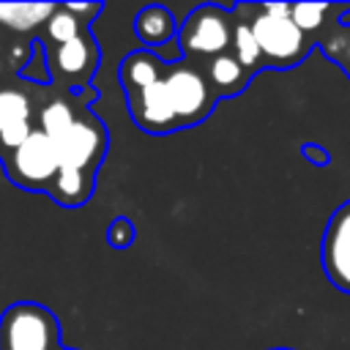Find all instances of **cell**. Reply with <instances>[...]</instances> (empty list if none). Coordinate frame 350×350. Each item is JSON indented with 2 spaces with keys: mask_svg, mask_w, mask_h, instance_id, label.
Masks as SVG:
<instances>
[{
  "mask_svg": "<svg viewBox=\"0 0 350 350\" xmlns=\"http://www.w3.org/2000/svg\"><path fill=\"white\" fill-rule=\"evenodd\" d=\"M271 350H293V347H271Z\"/></svg>",
  "mask_w": 350,
  "mask_h": 350,
  "instance_id": "20",
  "label": "cell"
},
{
  "mask_svg": "<svg viewBox=\"0 0 350 350\" xmlns=\"http://www.w3.org/2000/svg\"><path fill=\"white\" fill-rule=\"evenodd\" d=\"M46 85L27 82L22 77L0 79V159L22 145L36 129V109Z\"/></svg>",
  "mask_w": 350,
  "mask_h": 350,
  "instance_id": "7",
  "label": "cell"
},
{
  "mask_svg": "<svg viewBox=\"0 0 350 350\" xmlns=\"http://www.w3.org/2000/svg\"><path fill=\"white\" fill-rule=\"evenodd\" d=\"M167 79H170L172 107H175V118H178L180 129L197 126L213 112L216 98H213L202 71L194 63H189L183 57L175 63H167Z\"/></svg>",
  "mask_w": 350,
  "mask_h": 350,
  "instance_id": "9",
  "label": "cell"
},
{
  "mask_svg": "<svg viewBox=\"0 0 350 350\" xmlns=\"http://www.w3.org/2000/svg\"><path fill=\"white\" fill-rule=\"evenodd\" d=\"M301 156H304L309 164H314V167H328V164H331V153H328V148L320 145V142H304V145H301Z\"/></svg>",
  "mask_w": 350,
  "mask_h": 350,
  "instance_id": "19",
  "label": "cell"
},
{
  "mask_svg": "<svg viewBox=\"0 0 350 350\" xmlns=\"http://www.w3.org/2000/svg\"><path fill=\"white\" fill-rule=\"evenodd\" d=\"M230 11H232V41H230V52H232V57H235L252 77H257V74L265 71V68H262V57H260L254 33H252V27H249V19L241 14L238 5H232Z\"/></svg>",
  "mask_w": 350,
  "mask_h": 350,
  "instance_id": "16",
  "label": "cell"
},
{
  "mask_svg": "<svg viewBox=\"0 0 350 350\" xmlns=\"http://www.w3.org/2000/svg\"><path fill=\"white\" fill-rule=\"evenodd\" d=\"M238 8L249 19L262 68H295L314 49V44L290 19V3H238Z\"/></svg>",
  "mask_w": 350,
  "mask_h": 350,
  "instance_id": "2",
  "label": "cell"
},
{
  "mask_svg": "<svg viewBox=\"0 0 350 350\" xmlns=\"http://www.w3.org/2000/svg\"><path fill=\"white\" fill-rule=\"evenodd\" d=\"M230 41H232V11L221 5H211V3L197 5L178 27L180 55L194 66H202L230 52Z\"/></svg>",
  "mask_w": 350,
  "mask_h": 350,
  "instance_id": "6",
  "label": "cell"
},
{
  "mask_svg": "<svg viewBox=\"0 0 350 350\" xmlns=\"http://www.w3.org/2000/svg\"><path fill=\"white\" fill-rule=\"evenodd\" d=\"M345 14H350V3H290V19L312 44L334 25L345 22Z\"/></svg>",
  "mask_w": 350,
  "mask_h": 350,
  "instance_id": "13",
  "label": "cell"
},
{
  "mask_svg": "<svg viewBox=\"0 0 350 350\" xmlns=\"http://www.w3.org/2000/svg\"><path fill=\"white\" fill-rule=\"evenodd\" d=\"M197 68L202 71V77H205V82H208V88H211V93H213L216 101L241 96L249 88V82L254 79L232 57V52H224V55H219V57H213V60H208V63H202Z\"/></svg>",
  "mask_w": 350,
  "mask_h": 350,
  "instance_id": "12",
  "label": "cell"
},
{
  "mask_svg": "<svg viewBox=\"0 0 350 350\" xmlns=\"http://www.w3.org/2000/svg\"><path fill=\"white\" fill-rule=\"evenodd\" d=\"M134 36L139 38V44L145 49H156V46L170 44L178 36L172 11L164 5H145L134 16Z\"/></svg>",
  "mask_w": 350,
  "mask_h": 350,
  "instance_id": "14",
  "label": "cell"
},
{
  "mask_svg": "<svg viewBox=\"0 0 350 350\" xmlns=\"http://www.w3.org/2000/svg\"><path fill=\"white\" fill-rule=\"evenodd\" d=\"M334 66L342 68V74L350 79V22L334 25L328 33H323L314 44Z\"/></svg>",
  "mask_w": 350,
  "mask_h": 350,
  "instance_id": "17",
  "label": "cell"
},
{
  "mask_svg": "<svg viewBox=\"0 0 350 350\" xmlns=\"http://www.w3.org/2000/svg\"><path fill=\"white\" fill-rule=\"evenodd\" d=\"M46 137L60 159V167L96 178L109 148V134L93 109H79L71 120L46 131Z\"/></svg>",
  "mask_w": 350,
  "mask_h": 350,
  "instance_id": "3",
  "label": "cell"
},
{
  "mask_svg": "<svg viewBox=\"0 0 350 350\" xmlns=\"http://www.w3.org/2000/svg\"><path fill=\"white\" fill-rule=\"evenodd\" d=\"M60 320L38 301H16L0 314V350H60Z\"/></svg>",
  "mask_w": 350,
  "mask_h": 350,
  "instance_id": "5",
  "label": "cell"
},
{
  "mask_svg": "<svg viewBox=\"0 0 350 350\" xmlns=\"http://www.w3.org/2000/svg\"><path fill=\"white\" fill-rule=\"evenodd\" d=\"M118 79L126 96L129 115L139 131L153 137L180 131L175 107H172L170 79H167V60H161L150 49L129 52L120 60Z\"/></svg>",
  "mask_w": 350,
  "mask_h": 350,
  "instance_id": "1",
  "label": "cell"
},
{
  "mask_svg": "<svg viewBox=\"0 0 350 350\" xmlns=\"http://www.w3.org/2000/svg\"><path fill=\"white\" fill-rule=\"evenodd\" d=\"M93 191H96V178L93 175H85V172H77V170H66V167L57 170L52 186L46 189V194L63 208H79V205L90 202Z\"/></svg>",
  "mask_w": 350,
  "mask_h": 350,
  "instance_id": "15",
  "label": "cell"
},
{
  "mask_svg": "<svg viewBox=\"0 0 350 350\" xmlns=\"http://www.w3.org/2000/svg\"><path fill=\"white\" fill-rule=\"evenodd\" d=\"M0 164L5 170V178L14 186H19L25 191H44V194L60 170V159H57L49 137L38 129H33L22 145H16L11 153H5L0 159Z\"/></svg>",
  "mask_w": 350,
  "mask_h": 350,
  "instance_id": "8",
  "label": "cell"
},
{
  "mask_svg": "<svg viewBox=\"0 0 350 350\" xmlns=\"http://www.w3.org/2000/svg\"><path fill=\"white\" fill-rule=\"evenodd\" d=\"M60 350H74V347H60Z\"/></svg>",
  "mask_w": 350,
  "mask_h": 350,
  "instance_id": "21",
  "label": "cell"
},
{
  "mask_svg": "<svg viewBox=\"0 0 350 350\" xmlns=\"http://www.w3.org/2000/svg\"><path fill=\"white\" fill-rule=\"evenodd\" d=\"M41 49H44V60H46L49 85L55 90H63L71 96L90 90V82L101 63V49L90 30H82L79 36H74L68 41L41 44Z\"/></svg>",
  "mask_w": 350,
  "mask_h": 350,
  "instance_id": "4",
  "label": "cell"
},
{
  "mask_svg": "<svg viewBox=\"0 0 350 350\" xmlns=\"http://www.w3.org/2000/svg\"><path fill=\"white\" fill-rule=\"evenodd\" d=\"M134 238H137V230H134V224H131L126 216H118V219L107 227V243H109L112 249H126V246L134 243Z\"/></svg>",
  "mask_w": 350,
  "mask_h": 350,
  "instance_id": "18",
  "label": "cell"
},
{
  "mask_svg": "<svg viewBox=\"0 0 350 350\" xmlns=\"http://www.w3.org/2000/svg\"><path fill=\"white\" fill-rule=\"evenodd\" d=\"M52 11L55 3H0V33L36 41Z\"/></svg>",
  "mask_w": 350,
  "mask_h": 350,
  "instance_id": "11",
  "label": "cell"
},
{
  "mask_svg": "<svg viewBox=\"0 0 350 350\" xmlns=\"http://www.w3.org/2000/svg\"><path fill=\"white\" fill-rule=\"evenodd\" d=\"M320 262L328 282L350 295V200H345L328 219L323 243H320Z\"/></svg>",
  "mask_w": 350,
  "mask_h": 350,
  "instance_id": "10",
  "label": "cell"
}]
</instances>
